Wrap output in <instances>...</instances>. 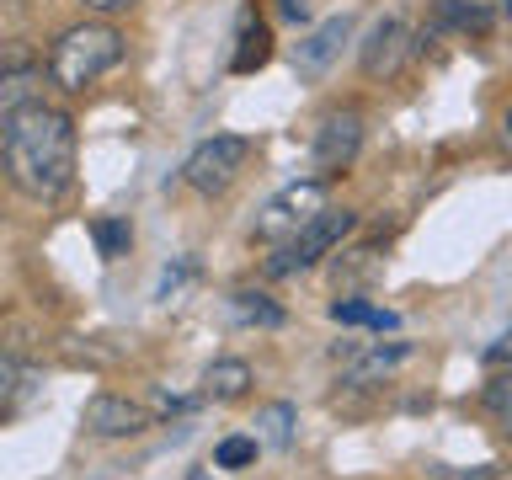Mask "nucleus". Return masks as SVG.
<instances>
[{
  "label": "nucleus",
  "instance_id": "nucleus-25",
  "mask_svg": "<svg viewBox=\"0 0 512 480\" xmlns=\"http://www.w3.org/2000/svg\"><path fill=\"white\" fill-rule=\"evenodd\" d=\"M502 144H507V155H512V107L502 112Z\"/></svg>",
  "mask_w": 512,
  "mask_h": 480
},
{
  "label": "nucleus",
  "instance_id": "nucleus-20",
  "mask_svg": "<svg viewBox=\"0 0 512 480\" xmlns=\"http://www.w3.org/2000/svg\"><path fill=\"white\" fill-rule=\"evenodd\" d=\"M22 395H27V368L0 352V422H6V416L22 406Z\"/></svg>",
  "mask_w": 512,
  "mask_h": 480
},
{
  "label": "nucleus",
  "instance_id": "nucleus-9",
  "mask_svg": "<svg viewBox=\"0 0 512 480\" xmlns=\"http://www.w3.org/2000/svg\"><path fill=\"white\" fill-rule=\"evenodd\" d=\"M150 427V411L128 395H91L86 400V432L91 438H139Z\"/></svg>",
  "mask_w": 512,
  "mask_h": 480
},
{
  "label": "nucleus",
  "instance_id": "nucleus-15",
  "mask_svg": "<svg viewBox=\"0 0 512 480\" xmlns=\"http://www.w3.org/2000/svg\"><path fill=\"white\" fill-rule=\"evenodd\" d=\"M251 390V363L246 358H219V363H208V374H203V395L208 400H240Z\"/></svg>",
  "mask_w": 512,
  "mask_h": 480
},
{
  "label": "nucleus",
  "instance_id": "nucleus-14",
  "mask_svg": "<svg viewBox=\"0 0 512 480\" xmlns=\"http://www.w3.org/2000/svg\"><path fill=\"white\" fill-rule=\"evenodd\" d=\"M251 427H256L251 438L262 443V448H272V454H278V448H288V443H294L299 411L288 406V400H272V406H262V411H256V422H251Z\"/></svg>",
  "mask_w": 512,
  "mask_h": 480
},
{
  "label": "nucleus",
  "instance_id": "nucleus-4",
  "mask_svg": "<svg viewBox=\"0 0 512 480\" xmlns=\"http://www.w3.org/2000/svg\"><path fill=\"white\" fill-rule=\"evenodd\" d=\"M331 208V192L320 176H304V182H288L283 192H272L262 203V214H256V240H294L304 224H315L320 214Z\"/></svg>",
  "mask_w": 512,
  "mask_h": 480
},
{
  "label": "nucleus",
  "instance_id": "nucleus-5",
  "mask_svg": "<svg viewBox=\"0 0 512 480\" xmlns=\"http://www.w3.org/2000/svg\"><path fill=\"white\" fill-rule=\"evenodd\" d=\"M422 54V32H416L406 16H379L368 27V38L358 43V64L368 80H395L406 75V64Z\"/></svg>",
  "mask_w": 512,
  "mask_h": 480
},
{
  "label": "nucleus",
  "instance_id": "nucleus-10",
  "mask_svg": "<svg viewBox=\"0 0 512 480\" xmlns=\"http://www.w3.org/2000/svg\"><path fill=\"white\" fill-rule=\"evenodd\" d=\"M352 38V16L342 11V16H326V22H320L315 32H310V38H299L294 43V70L299 75H326L331 70V59L336 54H342V43Z\"/></svg>",
  "mask_w": 512,
  "mask_h": 480
},
{
  "label": "nucleus",
  "instance_id": "nucleus-21",
  "mask_svg": "<svg viewBox=\"0 0 512 480\" xmlns=\"http://www.w3.org/2000/svg\"><path fill=\"white\" fill-rule=\"evenodd\" d=\"M256 448H262L256 438H224L214 448V464H219V470H246V464L256 459Z\"/></svg>",
  "mask_w": 512,
  "mask_h": 480
},
{
  "label": "nucleus",
  "instance_id": "nucleus-17",
  "mask_svg": "<svg viewBox=\"0 0 512 480\" xmlns=\"http://www.w3.org/2000/svg\"><path fill=\"white\" fill-rule=\"evenodd\" d=\"M331 320H336V326L400 331V315H395V310H379V304H368V299H336V304H331Z\"/></svg>",
  "mask_w": 512,
  "mask_h": 480
},
{
  "label": "nucleus",
  "instance_id": "nucleus-2",
  "mask_svg": "<svg viewBox=\"0 0 512 480\" xmlns=\"http://www.w3.org/2000/svg\"><path fill=\"white\" fill-rule=\"evenodd\" d=\"M123 32L107 27V22H80L70 32H59L54 48H48V80L59 91H86L96 86L107 70L123 64Z\"/></svg>",
  "mask_w": 512,
  "mask_h": 480
},
{
  "label": "nucleus",
  "instance_id": "nucleus-1",
  "mask_svg": "<svg viewBox=\"0 0 512 480\" xmlns=\"http://www.w3.org/2000/svg\"><path fill=\"white\" fill-rule=\"evenodd\" d=\"M0 171L32 203H54L75 182V118L32 102L0 123Z\"/></svg>",
  "mask_w": 512,
  "mask_h": 480
},
{
  "label": "nucleus",
  "instance_id": "nucleus-12",
  "mask_svg": "<svg viewBox=\"0 0 512 480\" xmlns=\"http://www.w3.org/2000/svg\"><path fill=\"white\" fill-rule=\"evenodd\" d=\"M267 59H272V32H267V22H256V16L246 11V16H240V32H235L230 70L235 75H251V70H262Z\"/></svg>",
  "mask_w": 512,
  "mask_h": 480
},
{
  "label": "nucleus",
  "instance_id": "nucleus-11",
  "mask_svg": "<svg viewBox=\"0 0 512 480\" xmlns=\"http://www.w3.org/2000/svg\"><path fill=\"white\" fill-rule=\"evenodd\" d=\"M491 22L496 16L480 6V0H432V22H427V32H491Z\"/></svg>",
  "mask_w": 512,
  "mask_h": 480
},
{
  "label": "nucleus",
  "instance_id": "nucleus-8",
  "mask_svg": "<svg viewBox=\"0 0 512 480\" xmlns=\"http://www.w3.org/2000/svg\"><path fill=\"white\" fill-rule=\"evenodd\" d=\"M411 342H352V347H336V363H342V384H379L390 379L400 363H411Z\"/></svg>",
  "mask_w": 512,
  "mask_h": 480
},
{
  "label": "nucleus",
  "instance_id": "nucleus-3",
  "mask_svg": "<svg viewBox=\"0 0 512 480\" xmlns=\"http://www.w3.org/2000/svg\"><path fill=\"white\" fill-rule=\"evenodd\" d=\"M352 230H358V214H352V208H326L315 224H304L294 240H283V246L267 256V278H294V272H310L315 262H326V256L342 246Z\"/></svg>",
  "mask_w": 512,
  "mask_h": 480
},
{
  "label": "nucleus",
  "instance_id": "nucleus-22",
  "mask_svg": "<svg viewBox=\"0 0 512 480\" xmlns=\"http://www.w3.org/2000/svg\"><path fill=\"white\" fill-rule=\"evenodd\" d=\"M480 363H486V368H512V326H507L502 336H496V342H486Z\"/></svg>",
  "mask_w": 512,
  "mask_h": 480
},
{
  "label": "nucleus",
  "instance_id": "nucleus-19",
  "mask_svg": "<svg viewBox=\"0 0 512 480\" xmlns=\"http://www.w3.org/2000/svg\"><path fill=\"white\" fill-rule=\"evenodd\" d=\"M91 240H96V251H102L107 262H118V256H128V246H134V230H128V219H96Z\"/></svg>",
  "mask_w": 512,
  "mask_h": 480
},
{
  "label": "nucleus",
  "instance_id": "nucleus-16",
  "mask_svg": "<svg viewBox=\"0 0 512 480\" xmlns=\"http://www.w3.org/2000/svg\"><path fill=\"white\" fill-rule=\"evenodd\" d=\"M230 310L246 320V326H262V331H278L283 320H288V315H283V304H278V299H267L262 288H235V294H230Z\"/></svg>",
  "mask_w": 512,
  "mask_h": 480
},
{
  "label": "nucleus",
  "instance_id": "nucleus-24",
  "mask_svg": "<svg viewBox=\"0 0 512 480\" xmlns=\"http://www.w3.org/2000/svg\"><path fill=\"white\" fill-rule=\"evenodd\" d=\"M278 11L288 22H310V0H278Z\"/></svg>",
  "mask_w": 512,
  "mask_h": 480
},
{
  "label": "nucleus",
  "instance_id": "nucleus-6",
  "mask_svg": "<svg viewBox=\"0 0 512 480\" xmlns=\"http://www.w3.org/2000/svg\"><path fill=\"white\" fill-rule=\"evenodd\" d=\"M246 160H251V139H240V134H214V139H203L198 150L182 160V176H187L192 192H203V198H219V192L230 187L240 171H246Z\"/></svg>",
  "mask_w": 512,
  "mask_h": 480
},
{
  "label": "nucleus",
  "instance_id": "nucleus-18",
  "mask_svg": "<svg viewBox=\"0 0 512 480\" xmlns=\"http://www.w3.org/2000/svg\"><path fill=\"white\" fill-rule=\"evenodd\" d=\"M480 406H486L496 422L512 432V368H496V374L486 379V390H480Z\"/></svg>",
  "mask_w": 512,
  "mask_h": 480
},
{
  "label": "nucleus",
  "instance_id": "nucleus-13",
  "mask_svg": "<svg viewBox=\"0 0 512 480\" xmlns=\"http://www.w3.org/2000/svg\"><path fill=\"white\" fill-rule=\"evenodd\" d=\"M38 86H43V70H32V64L0 70V123H6L11 112H22V107H32V102H43Z\"/></svg>",
  "mask_w": 512,
  "mask_h": 480
},
{
  "label": "nucleus",
  "instance_id": "nucleus-23",
  "mask_svg": "<svg viewBox=\"0 0 512 480\" xmlns=\"http://www.w3.org/2000/svg\"><path fill=\"white\" fill-rule=\"evenodd\" d=\"M86 11H102V16H118V11H128V6H139V0H80Z\"/></svg>",
  "mask_w": 512,
  "mask_h": 480
},
{
  "label": "nucleus",
  "instance_id": "nucleus-7",
  "mask_svg": "<svg viewBox=\"0 0 512 480\" xmlns=\"http://www.w3.org/2000/svg\"><path fill=\"white\" fill-rule=\"evenodd\" d=\"M358 150H363V112L358 107H336V112H326L320 118V128H315V176L320 182H331V176H342L352 160H358Z\"/></svg>",
  "mask_w": 512,
  "mask_h": 480
}]
</instances>
